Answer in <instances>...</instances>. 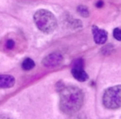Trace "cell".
Wrapping results in <instances>:
<instances>
[{
    "label": "cell",
    "mask_w": 121,
    "mask_h": 119,
    "mask_svg": "<svg viewBox=\"0 0 121 119\" xmlns=\"http://www.w3.org/2000/svg\"><path fill=\"white\" fill-rule=\"evenodd\" d=\"M34 21L37 28L45 34H50L57 27V20L48 10H38L34 15Z\"/></svg>",
    "instance_id": "7a4b0ae2"
},
{
    "label": "cell",
    "mask_w": 121,
    "mask_h": 119,
    "mask_svg": "<svg viewBox=\"0 0 121 119\" xmlns=\"http://www.w3.org/2000/svg\"><path fill=\"white\" fill-rule=\"evenodd\" d=\"M113 35L115 40H119V41H121V30L120 28H115V30H114Z\"/></svg>",
    "instance_id": "8fae6325"
},
{
    "label": "cell",
    "mask_w": 121,
    "mask_h": 119,
    "mask_svg": "<svg viewBox=\"0 0 121 119\" xmlns=\"http://www.w3.org/2000/svg\"><path fill=\"white\" fill-rule=\"evenodd\" d=\"M0 119H13V118H11L8 115H5V114H0Z\"/></svg>",
    "instance_id": "4fadbf2b"
},
{
    "label": "cell",
    "mask_w": 121,
    "mask_h": 119,
    "mask_svg": "<svg viewBox=\"0 0 121 119\" xmlns=\"http://www.w3.org/2000/svg\"><path fill=\"white\" fill-rule=\"evenodd\" d=\"M15 84V78L11 75H0V88H11Z\"/></svg>",
    "instance_id": "52a82bcc"
},
{
    "label": "cell",
    "mask_w": 121,
    "mask_h": 119,
    "mask_svg": "<svg viewBox=\"0 0 121 119\" xmlns=\"http://www.w3.org/2000/svg\"><path fill=\"white\" fill-rule=\"evenodd\" d=\"M58 86L60 100L59 108L65 114L73 115L80 110L84 101V94L82 90L75 86H65L59 83Z\"/></svg>",
    "instance_id": "6da1fadb"
},
{
    "label": "cell",
    "mask_w": 121,
    "mask_h": 119,
    "mask_svg": "<svg viewBox=\"0 0 121 119\" xmlns=\"http://www.w3.org/2000/svg\"><path fill=\"white\" fill-rule=\"evenodd\" d=\"M83 60L82 58H78L73 62L72 67V75L73 77L81 82H84L88 79V75L83 69Z\"/></svg>",
    "instance_id": "277c9868"
},
{
    "label": "cell",
    "mask_w": 121,
    "mask_h": 119,
    "mask_svg": "<svg viewBox=\"0 0 121 119\" xmlns=\"http://www.w3.org/2000/svg\"><path fill=\"white\" fill-rule=\"evenodd\" d=\"M92 34L94 41L97 45H104L107 40V32L105 30L98 28L96 25H92Z\"/></svg>",
    "instance_id": "8992f818"
},
{
    "label": "cell",
    "mask_w": 121,
    "mask_h": 119,
    "mask_svg": "<svg viewBox=\"0 0 121 119\" xmlns=\"http://www.w3.org/2000/svg\"><path fill=\"white\" fill-rule=\"evenodd\" d=\"M63 62V56L59 53H52L47 55L42 61L45 67H55L60 65Z\"/></svg>",
    "instance_id": "5b68a950"
},
{
    "label": "cell",
    "mask_w": 121,
    "mask_h": 119,
    "mask_svg": "<svg viewBox=\"0 0 121 119\" xmlns=\"http://www.w3.org/2000/svg\"><path fill=\"white\" fill-rule=\"evenodd\" d=\"M102 101L104 106L109 109L121 108V85L108 88L104 93Z\"/></svg>",
    "instance_id": "3957f363"
},
{
    "label": "cell",
    "mask_w": 121,
    "mask_h": 119,
    "mask_svg": "<svg viewBox=\"0 0 121 119\" xmlns=\"http://www.w3.org/2000/svg\"><path fill=\"white\" fill-rule=\"evenodd\" d=\"M14 45H15V42L13 40H8L6 43V47L8 49H13L14 48Z\"/></svg>",
    "instance_id": "7c38bea8"
},
{
    "label": "cell",
    "mask_w": 121,
    "mask_h": 119,
    "mask_svg": "<svg viewBox=\"0 0 121 119\" xmlns=\"http://www.w3.org/2000/svg\"><path fill=\"white\" fill-rule=\"evenodd\" d=\"M35 62L32 60L31 58H26L24 61L22 62V69L25 71H30L31 69H33L35 67Z\"/></svg>",
    "instance_id": "ba28073f"
},
{
    "label": "cell",
    "mask_w": 121,
    "mask_h": 119,
    "mask_svg": "<svg viewBox=\"0 0 121 119\" xmlns=\"http://www.w3.org/2000/svg\"><path fill=\"white\" fill-rule=\"evenodd\" d=\"M68 119H90L88 118V116H86L84 113H74V114L71 115L70 118H69Z\"/></svg>",
    "instance_id": "30bf717a"
},
{
    "label": "cell",
    "mask_w": 121,
    "mask_h": 119,
    "mask_svg": "<svg viewBox=\"0 0 121 119\" xmlns=\"http://www.w3.org/2000/svg\"><path fill=\"white\" fill-rule=\"evenodd\" d=\"M103 5H104V3H103V1H101V0H100V1H98L96 3V8H102L103 7Z\"/></svg>",
    "instance_id": "5bb4252c"
},
{
    "label": "cell",
    "mask_w": 121,
    "mask_h": 119,
    "mask_svg": "<svg viewBox=\"0 0 121 119\" xmlns=\"http://www.w3.org/2000/svg\"><path fill=\"white\" fill-rule=\"evenodd\" d=\"M77 11H78V12L79 13L82 17L86 18V17H88L90 15L89 10H88V8H86V6H84V5H79V6L77 8Z\"/></svg>",
    "instance_id": "9c48e42d"
}]
</instances>
